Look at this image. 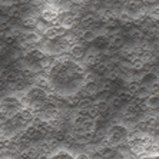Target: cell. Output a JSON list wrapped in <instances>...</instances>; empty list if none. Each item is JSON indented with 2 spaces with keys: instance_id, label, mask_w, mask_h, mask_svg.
Returning a JSON list of instances; mask_svg holds the SVG:
<instances>
[{
  "instance_id": "obj_1",
  "label": "cell",
  "mask_w": 159,
  "mask_h": 159,
  "mask_svg": "<svg viewBox=\"0 0 159 159\" xmlns=\"http://www.w3.org/2000/svg\"><path fill=\"white\" fill-rule=\"evenodd\" d=\"M128 133L129 129L125 125H112L105 133V145L109 146H118L120 143H126L128 142Z\"/></svg>"
},
{
  "instance_id": "obj_2",
  "label": "cell",
  "mask_w": 159,
  "mask_h": 159,
  "mask_svg": "<svg viewBox=\"0 0 159 159\" xmlns=\"http://www.w3.org/2000/svg\"><path fill=\"white\" fill-rule=\"evenodd\" d=\"M23 105L20 102V99L16 96H4L0 99V111L6 112L10 116L16 115L23 109Z\"/></svg>"
},
{
  "instance_id": "obj_3",
  "label": "cell",
  "mask_w": 159,
  "mask_h": 159,
  "mask_svg": "<svg viewBox=\"0 0 159 159\" xmlns=\"http://www.w3.org/2000/svg\"><path fill=\"white\" fill-rule=\"evenodd\" d=\"M66 33V29L62 27L60 25H50L48 26V29L43 32V39H48V40H52V39H57V37L63 36Z\"/></svg>"
},
{
  "instance_id": "obj_4",
  "label": "cell",
  "mask_w": 159,
  "mask_h": 159,
  "mask_svg": "<svg viewBox=\"0 0 159 159\" xmlns=\"http://www.w3.org/2000/svg\"><path fill=\"white\" fill-rule=\"evenodd\" d=\"M40 17L44 22H48L49 25H55L56 17H57V10L53 7H46L40 11Z\"/></svg>"
},
{
  "instance_id": "obj_5",
  "label": "cell",
  "mask_w": 159,
  "mask_h": 159,
  "mask_svg": "<svg viewBox=\"0 0 159 159\" xmlns=\"http://www.w3.org/2000/svg\"><path fill=\"white\" fill-rule=\"evenodd\" d=\"M67 55L70 56V57H73V59H80V57H83V56H85V48H83V44L76 43V44L69 46Z\"/></svg>"
},
{
  "instance_id": "obj_6",
  "label": "cell",
  "mask_w": 159,
  "mask_h": 159,
  "mask_svg": "<svg viewBox=\"0 0 159 159\" xmlns=\"http://www.w3.org/2000/svg\"><path fill=\"white\" fill-rule=\"evenodd\" d=\"M116 153V149L113 146H109V145H103L102 148L98 149V155L102 159H112Z\"/></svg>"
},
{
  "instance_id": "obj_7",
  "label": "cell",
  "mask_w": 159,
  "mask_h": 159,
  "mask_svg": "<svg viewBox=\"0 0 159 159\" xmlns=\"http://www.w3.org/2000/svg\"><path fill=\"white\" fill-rule=\"evenodd\" d=\"M145 105H146V107L151 109V111H158V105H159L158 93H151V95L145 99Z\"/></svg>"
},
{
  "instance_id": "obj_8",
  "label": "cell",
  "mask_w": 159,
  "mask_h": 159,
  "mask_svg": "<svg viewBox=\"0 0 159 159\" xmlns=\"http://www.w3.org/2000/svg\"><path fill=\"white\" fill-rule=\"evenodd\" d=\"M80 129L83 130V133H89V135H92L95 130L98 129V123L95 119H86L83 125L80 126Z\"/></svg>"
},
{
  "instance_id": "obj_9",
  "label": "cell",
  "mask_w": 159,
  "mask_h": 159,
  "mask_svg": "<svg viewBox=\"0 0 159 159\" xmlns=\"http://www.w3.org/2000/svg\"><path fill=\"white\" fill-rule=\"evenodd\" d=\"M151 89L148 88V86H145V85H142L141 83V86H139V88H138V90L135 93H133V96L135 98H138V99H142V100H145L146 99V98L149 96V95H151Z\"/></svg>"
},
{
  "instance_id": "obj_10",
  "label": "cell",
  "mask_w": 159,
  "mask_h": 159,
  "mask_svg": "<svg viewBox=\"0 0 159 159\" xmlns=\"http://www.w3.org/2000/svg\"><path fill=\"white\" fill-rule=\"evenodd\" d=\"M34 26H36V17H33V16H26L22 20V29L34 30Z\"/></svg>"
},
{
  "instance_id": "obj_11",
  "label": "cell",
  "mask_w": 159,
  "mask_h": 159,
  "mask_svg": "<svg viewBox=\"0 0 159 159\" xmlns=\"http://www.w3.org/2000/svg\"><path fill=\"white\" fill-rule=\"evenodd\" d=\"M95 107H96V111L99 112L100 115H103V113H106L107 111H109V107H111V105H109V102H107L106 99H100L98 100V102H95Z\"/></svg>"
},
{
  "instance_id": "obj_12",
  "label": "cell",
  "mask_w": 159,
  "mask_h": 159,
  "mask_svg": "<svg viewBox=\"0 0 159 159\" xmlns=\"http://www.w3.org/2000/svg\"><path fill=\"white\" fill-rule=\"evenodd\" d=\"M139 86H141V82H139V80H129L128 83H126V90L133 95V93L138 90V88H139Z\"/></svg>"
},
{
  "instance_id": "obj_13",
  "label": "cell",
  "mask_w": 159,
  "mask_h": 159,
  "mask_svg": "<svg viewBox=\"0 0 159 159\" xmlns=\"http://www.w3.org/2000/svg\"><path fill=\"white\" fill-rule=\"evenodd\" d=\"M10 118H11V116L9 115V113H6V112H3V111H0V126L4 125V123L7 122Z\"/></svg>"
},
{
  "instance_id": "obj_14",
  "label": "cell",
  "mask_w": 159,
  "mask_h": 159,
  "mask_svg": "<svg viewBox=\"0 0 159 159\" xmlns=\"http://www.w3.org/2000/svg\"><path fill=\"white\" fill-rule=\"evenodd\" d=\"M73 159H90V155L89 153H85V152H82L79 155H76Z\"/></svg>"
},
{
  "instance_id": "obj_15",
  "label": "cell",
  "mask_w": 159,
  "mask_h": 159,
  "mask_svg": "<svg viewBox=\"0 0 159 159\" xmlns=\"http://www.w3.org/2000/svg\"><path fill=\"white\" fill-rule=\"evenodd\" d=\"M142 2H143L145 4H156L158 0H142Z\"/></svg>"
},
{
  "instance_id": "obj_16",
  "label": "cell",
  "mask_w": 159,
  "mask_h": 159,
  "mask_svg": "<svg viewBox=\"0 0 159 159\" xmlns=\"http://www.w3.org/2000/svg\"><path fill=\"white\" fill-rule=\"evenodd\" d=\"M123 2H126V0H123Z\"/></svg>"
},
{
  "instance_id": "obj_17",
  "label": "cell",
  "mask_w": 159,
  "mask_h": 159,
  "mask_svg": "<svg viewBox=\"0 0 159 159\" xmlns=\"http://www.w3.org/2000/svg\"><path fill=\"white\" fill-rule=\"evenodd\" d=\"M99 159H102V158H99Z\"/></svg>"
}]
</instances>
